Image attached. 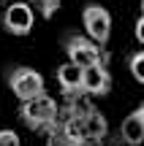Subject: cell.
Segmentation results:
<instances>
[{
    "instance_id": "2e32d148",
    "label": "cell",
    "mask_w": 144,
    "mask_h": 146,
    "mask_svg": "<svg viewBox=\"0 0 144 146\" xmlns=\"http://www.w3.org/2000/svg\"><path fill=\"white\" fill-rule=\"evenodd\" d=\"M3 3H5V0H0V5H3Z\"/></svg>"
},
{
    "instance_id": "7a4b0ae2",
    "label": "cell",
    "mask_w": 144,
    "mask_h": 146,
    "mask_svg": "<svg viewBox=\"0 0 144 146\" xmlns=\"http://www.w3.org/2000/svg\"><path fill=\"white\" fill-rule=\"evenodd\" d=\"M63 52H65V57H68L71 62L82 65V68L98 65V62H109L106 46H101V43H98L95 38H90V35H79V33H68V35L63 38Z\"/></svg>"
},
{
    "instance_id": "7c38bea8",
    "label": "cell",
    "mask_w": 144,
    "mask_h": 146,
    "mask_svg": "<svg viewBox=\"0 0 144 146\" xmlns=\"http://www.w3.org/2000/svg\"><path fill=\"white\" fill-rule=\"evenodd\" d=\"M128 70L139 84H144V52H133L128 57Z\"/></svg>"
},
{
    "instance_id": "277c9868",
    "label": "cell",
    "mask_w": 144,
    "mask_h": 146,
    "mask_svg": "<svg viewBox=\"0 0 144 146\" xmlns=\"http://www.w3.org/2000/svg\"><path fill=\"white\" fill-rule=\"evenodd\" d=\"M82 25H84L87 35L95 38L101 46L109 43V38H112V16H109V11L103 8V5H98V3L84 5V11H82Z\"/></svg>"
},
{
    "instance_id": "30bf717a",
    "label": "cell",
    "mask_w": 144,
    "mask_h": 146,
    "mask_svg": "<svg viewBox=\"0 0 144 146\" xmlns=\"http://www.w3.org/2000/svg\"><path fill=\"white\" fill-rule=\"evenodd\" d=\"M44 135H46V146H76L74 141H71V135L65 133V127H63V122H60V119L54 122Z\"/></svg>"
},
{
    "instance_id": "8992f818",
    "label": "cell",
    "mask_w": 144,
    "mask_h": 146,
    "mask_svg": "<svg viewBox=\"0 0 144 146\" xmlns=\"http://www.w3.org/2000/svg\"><path fill=\"white\" fill-rule=\"evenodd\" d=\"M84 95L90 98H103L112 92V73H109V62L87 65L84 68Z\"/></svg>"
},
{
    "instance_id": "8fae6325",
    "label": "cell",
    "mask_w": 144,
    "mask_h": 146,
    "mask_svg": "<svg viewBox=\"0 0 144 146\" xmlns=\"http://www.w3.org/2000/svg\"><path fill=\"white\" fill-rule=\"evenodd\" d=\"M27 3H30L33 8H35L38 14H41V19H52V16L60 11L63 0H27Z\"/></svg>"
},
{
    "instance_id": "4fadbf2b",
    "label": "cell",
    "mask_w": 144,
    "mask_h": 146,
    "mask_svg": "<svg viewBox=\"0 0 144 146\" xmlns=\"http://www.w3.org/2000/svg\"><path fill=\"white\" fill-rule=\"evenodd\" d=\"M0 146H22V141L14 130H0Z\"/></svg>"
},
{
    "instance_id": "6da1fadb",
    "label": "cell",
    "mask_w": 144,
    "mask_h": 146,
    "mask_svg": "<svg viewBox=\"0 0 144 146\" xmlns=\"http://www.w3.org/2000/svg\"><path fill=\"white\" fill-rule=\"evenodd\" d=\"M19 119L30 127L33 133H46L54 122L60 119V106L52 95H38V98L22 100L19 103Z\"/></svg>"
},
{
    "instance_id": "9c48e42d",
    "label": "cell",
    "mask_w": 144,
    "mask_h": 146,
    "mask_svg": "<svg viewBox=\"0 0 144 146\" xmlns=\"http://www.w3.org/2000/svg\"><path fill=\"white\" fill-rule=\"evenodd\" d=\"M120 141L128 146H139L144 143V119L139 111H131L120 125Z\"/></svg>"
},
{
    "instance_id": "5b68a950",
    "label": "cell",
    "mask_w": 144,
    "mask_h": 146,
    "mask_svg": "<svg viewBox=\"0 0 144 146\" xmlns=\"http://www.w3.org/2000/svg\"><path fill=\"white\" fill-rule=\"evenodd\" d=\"M33 22H35V14H33V5L27 3H8L3 11V27L11 35H27L33 30Z\"/></svg>"
},
{
    "instance_id": "ba28073f",
    "label": "cell",
    "mask_w": 144,
    "mask_h": 146,
    "mask_svg": "<svg viewBox=\"0 0 144 146\" xmlns=\"http://www.w3.org/2000/svg\"><path fill=\"white\" fill-rule=\"evenodd\" d=\"M84 122H87V141H90V146H101L109 135V122L103 116V111L90 106L84 111Z\"/></svg>"
},
{
    "instance_id": "3957f363",
    "label": "cell",
    "mask_w": 144,
    "mask_h": 146,
    "mask_svg": "<svg viewBox=\"0 0 144 146\" xmlns=\"http://www.w3.org/2000/svg\"><path fill=\"white\" fill-rule=\"evenodd\" d=\"M8 89L14 92V98L19 100H30L38 95L46 92V81L35 68H27V65H16L8 70Z\"/></svg>"
},
{
    "instance_id": "9a60e30c",
    "label": "cell",
    "mask_w": 144,
    "mask_h": 146,
    "mask_svg": "<svg viewBox=\"0 0 144 146\" xmlns=\"http://www.w3.org/2000/svg\"><path fill=\"white\" fill-rule=\"evenodd\" d=\"M136 111H139V114H141V119H144V103L139 106V108H136Z\"/></svg>"
},
{
    "instance_id": "52a82bcc",
    "label": "cell",
    "mask_w": 144,
    "mask_h": 146,
    "mask_svg": "<svg viewBox=\"0 0 144 146\" xmlns=\"http://www.w3.org/2000/svg\"><path fill=\"white\" fill-rule=\"evenodd\" d=\"M84 68L76 62H63L57 68V84H60V92L65 95V98H79V95H84Z\"/></svg>"
},
{
    "instance_id": "5bb4252c",
    "label": "cell",
    "mask_w": 144,
    "mask_h": 146,
    "mask_svg": "<svg viewBox=\"0 0 144 146\" xmlns=\"http://www.w3.org/2000/svg\"><path fill=\"white\" fill-rule=\"evenodd\" d=\"M133 30H136V41L144 46V8H141V16L136 19V27H133Z\"/></svg>"
}]
</instances>
